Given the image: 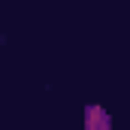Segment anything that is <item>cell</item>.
I'll return each mask as SVG.
<instances>
[{"label": "cell", "instance_id": "cell-1", "mask_svg": "<svg viewBox=\"0 0 130 130\" xmlns=\"http://www.w3.org/2000/svg\"><path fill=\"white\" fill-rule=\"evenodd\" d=\"M85 124H88V130H106V127H109V115H106L100 106H88Z\"/></svg>", "mask_w": 130, "mask_h": 130}]
</instances>
